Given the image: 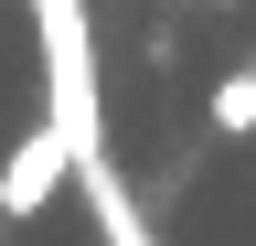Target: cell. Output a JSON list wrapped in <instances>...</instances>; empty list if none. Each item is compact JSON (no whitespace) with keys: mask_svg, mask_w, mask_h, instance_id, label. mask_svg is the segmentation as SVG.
I'll return each mask as SVG.
<instances>
[{"mask_svg":"<svg viewBox=\"0 0 256 246\" xmlns=\"http://www.w3.org/2000/svg\"><path fill=\"white\" fill-rule=\"evenodd\" d=\"M32 33H43V97L75 150V171H107V107H96V33H86V0H32Z\"/></svg>","mask_w":256,"mask_h":246,"instance_id":"1","label":"cell"},{"mask_svg":"<svg viewBox=\"0 0 256 246\" xmlns=\"http://www.w3.org/2000/svg\"><path fill=\"white\" fill-rule=\"evenodd\" d=\"M64 182H75V150H64V129H32L11 161H0V214H43Z\"/></svg>","mask_w":256,"mask_h":246,"instance_id":"2","label":"cell"},{"mask_svg":"<svg viewBox=\"0 0 256 246\" xmlns=\"http://www.w3.org/2000/svg\"><path fill=\"white\" fill-rule=\"evenodd\" d=\"M75 182H86L96 235H107V246H150V225H139V203H128V182H118V171H75Z\"/></svg>","mask_w":256,"mask_h":246,"instance_id":"3","label":"cell"},{"mask_svg":"<svg viewBox=\"0 0 256 246\" xmlns=\"http://www.w3.org/2000/svg\"><path fill=\"white\" fill-rule=\"evenodd\" d=\"M214 129H256V65L214 86Z\"/></svg>","mask_w":256,"mask_h":246,"instance_id":"4","label":"cell"}]
</instances>
